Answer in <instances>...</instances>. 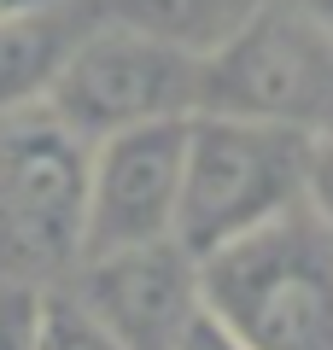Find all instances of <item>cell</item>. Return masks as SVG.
I'll return each mask as SVG.
<instances>
[{"instance_id": "cell-9", "label": "cell", "mask_w": 333, "mask_h": 350, "mask_svg": "<svg viewBox=\"0 0 333 350\" xmlns=\"http://www.w3.org/2000/svg\"><path fill=\"white\" fill-rule=\"evenodd\" d=\"M99 18L158 36L182 53H210L258 0H94Z\"/></svg>"}, {"instance_id": "cell-2", "label": "cell", "mask_w": 333, "mask_h": 350, "mask_svg": "<svg viewBox=\"0 0 333 350\" xmlns=\"http://www.w3.org/2000/svg\"><path fill=\"white\" fill-rule=\"evenodd\" d=\"M304 152L310 135L269 129L251 117L193 111L182 152V199H175V245L187 257L234 245L304 204Z\"/></svg>"}, {"instance_id": "cell-10", "label": "cell", "mask_w": 333, "mask_h": 350, "mask_svg": "<svg viewBox=\"0 0 333 350\" xmlns=\"http://www.w3.org/2000/svg\"><path fill=\"white\" fill-rule=\"evenodd\" d=\"M47 310H53L47 286L0 275V350H41V338H47Z\"/></svg>"}, {"instance_id": "cell-1", "label": "cell", "mask_w": 333, "mask_h": 350, "mask_svg": "<svg viewBox=\"0 0 333 350\" xmlns=\"http://www.w3.org/2000/svg\"><path fill=\"white\" fill-rule=\"evenodd\" d=\"M199 298L251 350H333V234L298 204L199 257Z\"/></svg>"}, {"instance_id": "cell-14", "label": "cell", "mask_w": 333, "mask_h": 350, "mask_svg": "<svg viewBox=\"0 0 333 350\" xmlns=\"http://www.w3.org/2000/svg\"><path fill=\"white\" fill-rule=\"evenodd\" d=\"M29 6H41V0H0V18H12V12H29Z\"/></svg>"}, {"instance_id": "cell-7", "label": "cell", "mask_w": 333, "mask_h": 350, "mask_svg": "<svg viewBox=\"0 0 333 350\" xmlns=\"http://www.w3.org/2000/svg\"><path fill=\"white\" fill-rule=\"evenodd\" d=\"M71 275H76V292H64V298L117 350H175L187 321L205 310L199 262L175 239L82 257Z\"/></svg>"}, {"instance_id": "cell-6", "label": "cell", "mask_w": 333, "mask_h": 350, "mask_svg": "<svg viewBox=\"0 0 333 350\" xmlns=\"http://www.w3.org/2000/svg\"><path fill=\"white\" fill-rule=\"evenodd\" d=\"M182 152L187 117L140 123L88 146V211H82V257L175 239L182 199Z\"/></svg>"}, {"instance_id": "cell-11", "label": "cell", "mask_w": 333, "mask_h": 350, "mask_svg": "<svg viewBox=\"0 0 333 350\" xmlns=\"http://www.w3.org/2000/svg\"><path fill=\"white\" fill-rule=\"evenodd\" d=\"M41 350H117L106 333H99L94 321H88L82 310H76L64 292H53V310H47V338H41Z\"/></svg>"}, {"instance_id": "cell-5", "label": "cell", "mask_w": 333, "mask_h": 350, "mask_svg": "<svg viewBox=\"0 0 333 350\" xmlns=\"http://www.w3.org/2000/svg\"><path fill=\"white\" fill-rule=\"evenodd\" d=\"M47 111L88 146L140 123H170L199 111V53L99 18L64 59Z\"/></svg>"}, {"instance_id": "cell-8", "label": "cell", "mask_w": 333, "mask_h": 350, "mask_svg": "<svg viewBox=\"0 0 333 350\" xmlns=\"http://www.w3.org/2000/svg\"><path fill=\"white\" fill-rule=\"evenodd\" d=\"M94 24H99L94 0H41L29 12L0 18V117L47 105L64 59Z\"/></svg>"}, {"instance_id": "cell-12", "label": "cell", "mask_w": 333, "mask_h": 350, "mask_svg": "<svg viewBox=\"0 0 333 350\" xmlns=\"http://www.w3.org/2000/svg\"><path fill=\"white\" fill-rule=\"evenodd\" d=\"M304 211L333 234V129L328 135H310V152H304Z\"/></svg>"}, {"instance_id": "cell-13", "label": "cell", "mask_w": 333, "mask_h": 350, "mask_svg": "<svg viewBox=\"0 0 333 350\" xmlns=\"http://www.w3.org/2000/svg\"><path fill=\"white\" fill-rule=\"evenodd\" d=\"M175 350H251V345L234 333V327H222L210 310H199L193 321H187V333H182V345H175Z\"/></svg>"}, {"instance_id": "cell-4", "label": "cell", "mask_w": 333, "mask_h": 350, "mask_svg": "<svg viewBox=\"0 0 333 350\" xmlns=\"http://www.w3.org/2000/svg\"><path fill=\"white\" fill-rule=\"evenodd\" d=\"M88 140L47 105L0 117V275L47 280L82 262Z\"/></svg>"}, {"instance_id": "cell-3", "label": "cell", "mask_w": 333, "mask_h": 350, "mask_svg": "<svg viewBox=\"0 0 333 350\" xmlns=\"http://www.w3.org/2000/svg\"><path fill=\"white\" fill-rule=\"evenodd\" d=\"M199 111L251 117L293 135L333 129V29L316 12L258 0L210 53H199Z\"/></svg>"}]
</instances>
